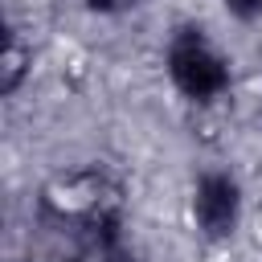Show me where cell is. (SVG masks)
Instances as JSON below:
<instances>
[{
	"label": "cell",
	"mask_w": 262,
	"mask_h": 262,
	"mask_svg": "<svg viewBox=\"0 0 262 262\" xmlns=\"http://www.w3.org/2000/svg\"><path fill=\"white\" fill-rule=\"evenodd\" d=\"M37 213L49 229L70 233L82 250L123 242V188L102 164L53 176L41 188Z\"/></svg>",
	"instance_id": "obj_1"
},
{
	"label": "cell",
	"mask_w": 262,
	"mask_h": 262,
	"mask_svg": "<svg viewBox=\"0 0 262 262\" xmlns=\"http://www.w3.org/2000/svg\"><path fill=\"white\" fill-rule=\"evenodd\" d=\"M168 78L192 102H213L229 90V61L205 37V29H176L168 41Z\"/></svg>",
	"instance_id": "obj_2"
},
{
	"label": "cell",
	"mask_w": 262,
	"mask_h": 262,
	"mask_svg": "<svg viewBox=\"0 0 262 262\" xmlns=\"http://www.w3.org/2000/svg\"><path fill=\"white\" fill-rule=\"evenodd\" d=\"M242 221V184L229 172H205L192 184V225L209 242H225Z\"/></svg>",
	"instance_id": "obj_3"
},
{
	"label": "cell",
	"mask_w": 262,
	"mask_h": 262,
	"mask_svg": "<svg viewBox=\"0 0 262 262\" xmlns=\"http://www.w3.org/2000/svg\"><path fill=\"white\" fill-rule=\"evenodd\" d=\"M25 74H29V49L8 33L4 53H0V90H4V94H16L20 82H25Z\"/></svg>",
	"instance_id": "obj_4"
},
{
	"label": "cell",
	"mask_w": 262,
	"mask_h": 262,
	"mask_svg": "<svg viewBox=\"0 0 262 262\" xmlns=\"http://www.w3.org/2000/svg\"><path fill=\"white\" fill-rule=\"evenodd\" d=\"M90 262H135V254L123 246V242H111V246H98V250H82Z\"/></svg>",
	"instance_id": "obj_5"
},
{
	"label": "cell",
	"mask_w": 262,
	"mask_h": 262,
	"mask_svg": "<svg viewBox=\"0 0 262 262\" xmlns=\"http://www.w3.org/2000/svg\"><path fill=\"white\" fill-rule=\"evenodd\" d=\"M221 4H225V12L237 16V20H258V16H262V0H221Z\"/></svg>",
	"instance_id": "obj_6"
},
{
	"label": "cell",
	"mask_w": 262,
	"mask_h": 262,
	"mask_svg": "<svg viewBox=\"0 0 262 262\" xmlns=\"http://www.w3.org/2000/svg\"><path fill=\"white\" fill-rule=\"evenodd\" d=\"M86 8L106 16V12H119V8H123V0H86Z\"/></svg>",
	"instance_id": "obj_7"
},
{
	"label": "cell",
	"mask_w": 262,
	"mask_h": 262,
	"mask_svg": "<svg viewBox=\"0 0 262 262\" xmlns=\"http://www.w3.org/2000/svg\"><path fill=\"white\" fill-rule=\"evenodd\" d=\"M66 262H90V258H86V254H78V258H66Z\"/></svg>",
	"instance_id": "obj_8"
}]
</instances>
